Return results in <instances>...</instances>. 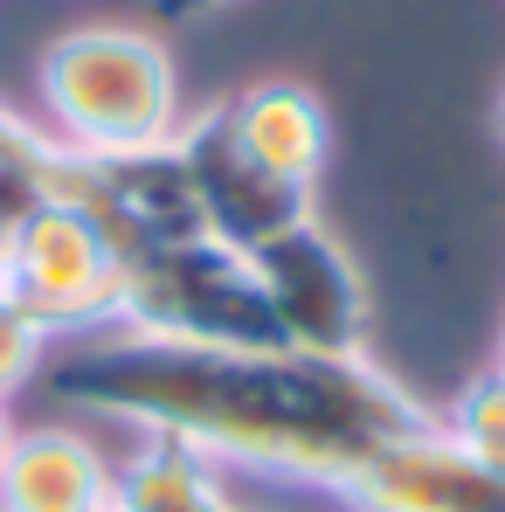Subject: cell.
<instances>
[{"label": "cell", "instance_id": "obj_7", "mask_svg": "<svg viewBox=\"0 0 505 512\" xmlns=\"http://www.w3.org/2000/svg\"><path fill=\"white\" fill-rule=\"evenodd\" d=\"M346 512H505V471L471 457L443 416L381 443L333 485Z\"/></svg>", "mask_w": 505, "mask_h": 512}, {"label": "cell", "instance_id": "obj_1", "mask_svg": "<svg viewBox=\"0 0 505 512\" xmlns=\"http://www.w3.org/2000/svg\"><path fill=\"white\" fill-rule=\"evenodd\" d=\"M56 402L104 416L118 429H160L215 464H250L277 478H305L333 492L381 443L436 423L402 381L381 367L319 360V353H243V346H187L132 326H104L63 340L49 360Z\"/></svg>", "mask_w": 505, "mask_h": 512}, {"label": "cell", "instance_id": "obj_17", "mask_svg": "<svg viewBox=\"0 0 505 512\" xmlns=\"http://www.w3.org/2000/svg\"><path fill=\"white\" fill-rule=\"evenodd\" d=\"M499 125H505V104H499Z\"/></svg>", "mask_w": 505, "mask_h": 512}, {"label": "cell", "instance_id": "obj_13", "mask_svg": "<svg viewBox=\"0 0 505 512\" xmlns=\"http://www.w3.org/2000/svg\"><path fill=\"white\" fill-rule=\"evenodd\" d=\"M167 21H194V14H208V7H222V0H153Z\"/></svg>", "mask_w": 505, "mask_h": 512}, {"label": "cell", "instance_id": "obj_9", "mask_svg": "<svg viewBox=\"0 0 505 512\" xmlns=\"http://www.w3.org/2000/svg\"><path fill=\"white\" fill-rule=\"evenodd\" d=\"M111 512H243L229 492V464H215L208 450L160 436V429H132L125 457H111Z\"/></svg>", "mask_w": 505, "mask_h": 512}, {"label": "cell", "instance_id": "obj_4", "mask_svg": "<svg viewBox=\"0 0 505 512\" xmlns=\"http://www.w3.org/2000/svg\"><path fill=\"white\" fill-rule=\"evenodd\" d=\"M250 270L263 305H270V326L291 353H319V360L360 353V340H367V277L319 215L270 236L250 256Z\"/></svg>", "mask_w": 505, "mask_h": 512}, {"label": "cell", "instance_id": "obj_11", "mask_svg": "<svg viewBox=\"0 0 505 512\" xmlns=\"http://www.w3.org/2000/svg\"><path fill=\"white\" fill-rule=\"evenodd\" d=\"M443 429H450L471 457H485L492 471H505V374L499 367H485V374H471V381L457 388Z\"/></svg>", "mask_w": 505, "mask_h": 512}, {"label": "cell", "instance_id": "obj_8", "mask_svg": "<svg viewBox=\"0 0 505 512\" xmlns=\"http://www.w3.org/2000/svg\"><path fill=\"white\" fill-rule=\"evenodd\" d=\"M0 512H111V457L84 429H14L0 457Z\"/></svg>", "mask_w": 505, "mask_h": 512}, {"label": "cell", "instance_id": "obj_10", "mask_svg": "<svg viewBox=\"0 0 505 512\" xmlns=\"http://www.w3.org/2000/svg\"><path fill=\"white\" fill-rule=\"evenodd\" d=\"M229 125L263 167L298 180V187H312L326 173V160H333V118H326V97L312 84L263 77L243 97H229Z\"/></svg>", "mask_w": 505, "mask_h": 512}, {"label": "cell", "instance_id": "obj_5", "mask_svg": "<svg viewBox=\"0 0 505 512\" xmlns=\"http://www.w3.org/2000/svg\"><path fill=\"white\" fill-rule=\"evenodd\" d=\"M7 291L56 333V340H84L118 326V250L84 215L77 201H42L7 256Z\"/></svg>", "mask_w": 505, "mask_h": 512}, {"label": "cell", "instance_id": "obj_14", "mask_svg": "<svg viewBox=\"0 0 505 512\" xmlns=\"http://www.w3.org/2000/svg\"><path fill=\"white\" fill-rule=\"evenodd\" d=\"M14 229H21V222H7V215H0V284H7V256H14Z\"/></svg>", "mask_w": 505, "mask_h": 512}, {"label": "cell", "instance_id": "obj_12", "mask_svg": "<svg viewBox=\"0 0 505 512\" xmlns=\"http://www.w3.org/2000/svg\"><path fill=\"white\" fill-rule=\"evenodd\" d=\"M49 346H56V333L0 284V402H14V395L49 367Z\"/></svg>", "mask_w": 505, "mask_h": 512}, {"label": "cell", "instance_id": "obj_2", "mask_svg": "<svg viewBox=\"0 0 505 512\" xmlns=\"http://www.w3.org/2000/svg\"><path fill=\"white\" fill-rule=\"evenodd\" d=\"M42 104L49 125L70 153L111 160V153H146L180 132V84L160 35L125 28V21H90L42 49Z\"/></svg>", "mask_w": 505, "mask_h": 512}, {"label": "cell", "instance_id": "obj_16", "mask_svg": "<svg viewBox=\"0 0 505 512\" xmlns=\"http://www.w3.org/2000/svg\"><path fill=\"white\" fill-rule=\"evenodd\" d=\"M492 367H499V374H505V340H499V360H492Z\"/></svg>", "mask_w": 505, "mask_h": 512}, {"label": "cell", "instance_id": "obj_6", "mask_svg": "<svg viewBox=\"0 0 505 512\" xmlns=\"http://www.w3.org/2000/svg\"><path fill=\"white\" fill-rule=\"evenodd\" d=\"M173 146H180V160H187V180H194L201 229H208L222 250L256 256L270 236L312 222V187H298V180L263 167L250 146L236 139L229 104H208V111L180 118Z\"/></svg>", "mask_w": 505, "mask_h": 512}, {"label": "cell", "instance_id": "obj_15", "mask_svg": "<svg viewBox=\"0 0 505 512\" xmlns=\"http://www.w3.org/2000/svg\"><path fill=\"white\" fill-rule=\"evenodd\" d=\"M7 443H14V409L0 402V457H7Z\"/></svg>", "mask_w": 505, "mask_h": 512}, {"label": "cell", "instance_id": "obj_3", "mask_svg": "<svg viewBox=\"0 0 505 512\" xmlns=\"http://www.w3.org/2000/svg\"><path fill=\"white\" fill-rule=\"evenodd\" d=\"M118 326L187 346H243V353L284 346L263 291H256L250 256L222 250L215 236L167 243V250L118 263Z\"/></svg>", "mask_w": 505, "mask_h": 512}]
</instances>
